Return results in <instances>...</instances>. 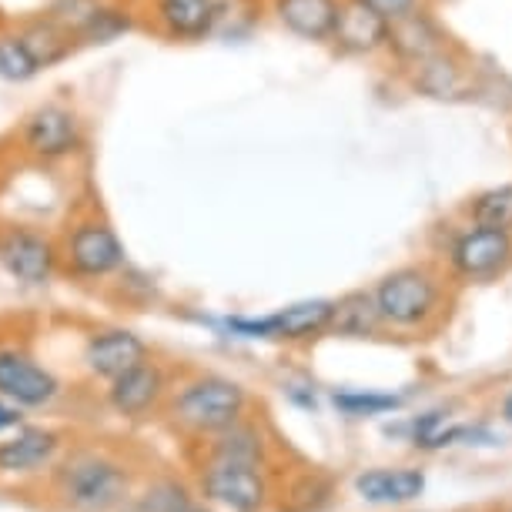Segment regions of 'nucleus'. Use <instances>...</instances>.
<instances>
[{
	"label": "nucleus",
	"mask_w": 512,
	"mask_h": 512,
	"mask_svg": "<svg viewBox=\"0 0 512 512\" xmlns=\"http://www.w3.org/2000/svg\"><path fill=\"white\" fill-rule=\"evenodd\" d=\"M141 462L124 446L98 436H74L37 476L0 489L31 512H121L134 506Z\"/></svg>",
	"instance_id": "obj_1"
},
{
	"label": "nucleus",
	"mask_w": 512,
	"mask_h": 512,
	"mask_svg": "<svg viewBox=\"0 0 512 512\" xmlns=\"http://www.w3.org/2000/svg\"><path fill=\"white\" fill-rule=\"evenodd\" d=\"M248 405L251 395L241 382L201 372L171 389L161 415H168V425L178 436L205 439L248 419Z\"/></svg>",
	"instance_id": "obj_2"
},
{
	"label": "nucleus",
	"mask_w": 512,
	"mask_h": 512,
	"mask_svg": "<svg viewBox=\"0 0 512 512\" xmlns=\"http://www.w3.org/2000/svg\"><path fill=\"white\" fill-rule=\"evenodd\" d=\"M385 328L429 332L446 315V282L432 265H402L372 288Z\"/></svg>",
	"instance_id": "obj_3"
},
{
	"label": "nucleus",
	"mask_w": 512,
	"mask_h": 512,
	"mask_svg": "<svg viewBox=\"0 0 512 512\" xmlns=\"http://www.w3.org/2000/svg\"><path fill=\"white\" fill-rule=\"evenodd\" d=\"M24 332H7L0 338V399H11L21 409H51L64 395V382L37 359Z\"/></svg>",
	"instance_id": "obj_4"
},
{
	"label": "nucleus",
	"mask_w": 512,
	"mask_h": 512,
	"mask_svg": "<svg viewBox=\"0 0 512 512\" xmlns=\"http://www.w3.org/2000/svg\"><path fill=\"white\" fill-rule=\"evenodd\" d=\"M61 272L77 282H98V278H111L124 268V245L111 221L98 215H88L74 221L61 238Z\"/></svg>",
	"instance_id": "obj_5"
},
{
	"label": "nucleus",
	"mask_w": 512,
	"mask_h": 512,
	"mask_svg": "<svg viewBox=\"0 0 512 512\" xmlns=\"http://www.w3.org/2000/svg\"><path fill=\"white\" fill-rule=\"evenodd\" d=\"M191 469H195L198 496L215 502L225 512H268V506H272V486H268L265 466L198 462Z\"/></svg>",
	"instance_id": "obj_6"
},
{
	"label": "nucleus",
	"mask_w": 512,
	"mask_h": 512,
	"mask_svg": "<svg viewBox=\"0 0 512 512\" xmlns=\"http://www.w3.org/2000/svg\"><path fill=\"white\" fill-rule=\"evenodd\" d=\"M449 272L462 285H482L496 282L512 268V231L489 228V225H469L449 241L446 251Z\"/></svg>",
	"instance_id": "obj_7"
},
{
	"label": "nucleus",
	"mask_w": 512,
	"mask_h": 512,
	"mask_svg": "<svg viewBox=\"0 0 512 512\" xmlns=\"http://www.w3.org/2000/svg\"><path fill=\"white\" fill-rule=\"evenodd\" d=\"M77 436L67 425H21L14 436L0 439V489L44 472Z\"/></svg>",
	"instance_id": "obj_8"
},
{
	"label": "nucleus",
	"mask_w": 512,
	"mask_h": 512,
	"mask_svg": "<svg viewBox=\"0 0 512 512\" xmlns=\"http://www.w3.org/2000/svg\"><path fill=\"white\" fill-rule=\"evenodd\" d=\"M0 268L21 285H44L61 268V248L41 228L0 221Z\"/></svg>",
	"instance_id": "obj_9"
},
{
	"label": "nucleus",
	"mask_w": 512,
	"mask_h": 512,
	"mask_svg": "<svg viewBox=\"0 0 512 512\" xmlns=\"http://www.w3.org/2000/svg\"><path fill=\"white\" fill-rule=\"evenodd\" d=\"M171 375L164 372L161 362H141L138 369L124 372L121 379H114L108 389H104V405L121 415L124 422H144L148 415L161 412L164 402L171 395Z\"/></svg>",
	"instance_id": "obj_10"
},
{
	"label": "nucleus",
	"mask_w": 512,
	"mask_h": 512,
	"mask_svg": "<svg viewBox=\"0 0 512 512\" xmlns=\"http://www.w3.org/2000/svg\"><path fill=\"white\" fill-rule=\"evenodd\" d=\"M151 359V349L141 335H134L131 328L111 325V328H94L84 338V352L81 362L88 369L91 379H98L104 385H111L114 379H121L124 372L138 369L141 362Z\"/></svg>",
	"instance_id": "obj_11"
},
{
	"label": "nucleus",
	"mask_w": 512,
	"mask_h": 512,
	"mask_svg": "<svg viewBox=\"0 0 512 512\" xmlns=\"http://www.w3.org/2000/svg\"><path fill=\"white\" fill-rule=\"evenodd\" d=\"M84 144L81 118L64 104H44L21 128V148L37 161H61Z\"/></svg>",
	"instance_id": "obj_12"
},
{
	"label": "nucleus",
	"mask_w": 512,
	"mask_h": 512,
	"mask_svg": "<svg viewBox=\"0 0 512 512\" xmlns=\"http://www.w3.org/2000/svg\"><path fill=\"white\" fill-rule=\"evenodd\" d=\"M446 47H452L446 27L439 24V17L429 11V7H415L412 14L399 17V21H389V44L385 51L395 57V64L402 71H412L429 57L442 54Z\"/></svg>",
	"instance_id": "obj_13"
},
{
	"label": "nucleus",
	"mask_w": 512,
	"mask_h": 512,
	"mask_svg": "<svg viewBox=\"0 0 512 512\" xmlns=\"http://www.w3.org/2000/svg\"><path fill=\"white\" fill-rule=\"evenodd\" d=\"M151 27L171 41H201L215 31L221 7L218 0H151Z\"/></svg>",
	"instance_id": "obj_14"
},
{
	"label": "nucleus",
	"mask_w": 512,
	"mask_h": 512,
	"mask_svg": "<svg viewBox=\"0 0 512 512\" xmlns=\"http://www.w3.org/2000/svg\"><path fill=\"white\" fill-rule=\"evenodd\" d=\"M332 44L342 54L352 57H372L385 51L389 44V21L365 7L362 0H342V14H338Z\"/></svg>",
	"instance_id": "obj_15"
},
{
	"label": "nucleus",
	"mask_w": 512,
	"mask_h": 512,
	"mask_svg": "<svg viewBox=\"0 0 512 512\" xmlns=\"http://www.w3.org/2000/svg\"><path fill=\"white\" fill-rule=\"evenodd\" d=\"M409 84L425 98H436V101H462L472 94V71L469 64L462 61L456 47H446L442 54L429 57L419 67H412Z\"/></svg>",
	"instance_id": "obj_16"
},
{
	"label": "nucleus",
	"mask_w": 512,
	"mask_h": 512,
	"mask_svg": "<svg viewBox=\"0 0 512 512\" xmlns=\"http://www.w3.org/2000/svg\"><path fill=\"white\" fill-rule=\"evenodd\" d=\"M265 318H268V342L302 345L332 332L335 302L332 298H308V302L285 305Z\"/></svg>",
	"instance_id": "obj_17"
},
{
	"label": "nucleus",
	"mask_w": 512,
	"mask_h": 512,
	"mask_svg": "<svg viewBox=\"0 0 512 512\" xmlns=\"http://www.w3.org/2000/svg\"><path fill=\"white\" fill-rule=\"evenodd\" d=\"M268 7L288 34L312 44L332 41L338 14H342V0H268Z\"/></svg>",
	"instance_id": "obj_18"
},
{
	"label": "nucleus",
	"mask_w": 512,
	"mask_h": 512,
	"mask_svg": "<svg viewBox=\"0 0 512 512\" xmlns=\"http://www.w3.org/2000/svg\"><path fill=\"white\" fill-rule=\"evenodd\" d=\"M355 492L372 506H405L425 492L422 469H365L355 476Z\"/></svg>",
	"instance_id": "obj_19"
},
{
	"label": "nucleus",
	"mask_w": 512,
	"mask_h": 512,
	"mask_svg": "<svg viewBox=\"0 0 512 512\" xmlns=\"http://www.w3.org/2000/svg\"><path fill=\"white\" fill-rule=\"evenodd\" d=\"M385 328L379 302L375 292H349L335 302V318H332V332L328 335H342V338H372Z\"/></svg>",
	"instance_id": "obj_20"
},
{
	"label": "nucleus",
	"mask_w": 512,
	"mask_h": 512,
	"mask_svg": "<svg viewBox=\"0 0 512 512\" xmlns=\"http://www.w3.org/2000/svg\"><path fill=\"white\" fill-rule=\"evenodd\" d=\"M17 34L24 37L27 51H31V57L37 61L41 71H47V67H54V64H61L64 57L71 54V47H74V34L67 31L64 24H57L51 14L27 21L24 27H17Z\"/></svg>",
	"instance_id": "obj_21"
},
{
	"label": "nucleus",
	"mask_w": 512,
	"mask_h": 512,
	"mask_svg": "<svg viewBox=\"0 0 512 512\" xmlns=\"http://www.w3.org/2000/svg\"><path fill=\"white\" fill-rule=\"evenodd\" d=\"M332 405L349 419H372V415L399 412L405 405V395L399 392H375V389H335Z\"/></svg>",
	"instance_id": "obj_22"
},
{
	"label": "nucleus",
	"mask_w": 512,
	"mask_h": 512,
	"mask_svg": "<svg viewBox=\"0 0 512 512\" xmlns=\"http://www.w3.org/2000/svg\"><path fill=\"white\" fill-rule=\"evenodd\" d=\"M466 211H469L472 225H489V228L512 231V181L479 191V195L469 201Z\"/></svg>",
	"instance_id": "obj_23"
},
{
	"label": "nucleus",
	"mask_w": 512,
	"mask_h": 512,
	"mask_svg": "<svg viewBox=\"0 0 512 512\" xmlns=\"http://www.w3.org/2000/svg\"><path fill=\"white\" fill-rule=\"evenodd\" d=\"M131 27H134L131 11L114 7V4H101L98 11L91 14V21L77 31V41L81 44H111V41H118L121 34H128Z\"/></svg>",
	"instance_id": "obj_24"
},
{
	"label": "nucleus",
	"mask_w": 512,
	"mask_h": 512,
	"mask_svg": "<svg viewBox=\"0 0 512 512\" xmlns=\"http://www.w3.org/2000/svg\"><path fill=\"white\" fill-rule=\"evenodd\" d=\"M41 71L37 61L27 51L24 37L17 31L0 34V77L4 81H31V77Z\"/></svg>",
	"instance_id": "obj_25"
},
{
	"label": "nucleus",
	"mask_w": 512,
	"mask_h": 512,
	"mask_svg": "<svg viewBox=\"0 0 512 512\" xmlns=\"http://www.w3.org/2000/svg\"><path fill=\"white\" fill-rule=\"evenodd\" d=\"M302 499H312V512H318L328 499H332V482L325 476H318V472H305L302 479H295L292 486H288V496H285L288 512H298Z\"/></svg>",
	"instance_id": "obj_26"
},
{
	"label": "nucleus",
	"mask_w": 512,
	"mask_h": 512,
	"mask_svg": "<svg viewBox=\"0 0 512 512\" xmlns=\"http://www.w3.org/2000/svg\"><path fill=\"white\" fill-rule=\"evenodd\" d=\"M365 7H372L375 14H382L385 21H399V17L412 14L415 7H422V0H362Z\"/></svg>",
	"instance_id": "obj_27"
},
{
	"label": "nucleus",
	"mask_w": 512,
	"mask_h": 512,
	"mask_svg": "<svg viewBox=\"0 0 512 512\" xmlns=\"http://www.w3.org/2000/svg\"><path fill=\"white\" fill-rule=\"evenodd\" d=\"M24 412L17 402L11 399H0V432H7V429H21L24 425Z\"/></svg>",
	"instance_id": "obj_28"
},
{
	"label": "nucleus",
	"mask_w": 512,
	"mask_h": 512,
	"mask_svg": "<svg viewBox=\"0 0 512 512\" xmlns=\"http://www.w3.org/2000/svg\"><path fill=\"white\" fill-rule=\"evenodd\" d=\"M288 399H292L295 405H302V409H318V399L312 389H292L288 392Z\"/></svg>",
	"instance_id": "obj_29"
},
{
	"label": "nucleus",
	"mask_w": 512,
	"mask_h": 512,
	"mask_svg": "<svg viewBox=\"0 0 512 512\" xmlns=\"http://www.w3.org/2000/svg\"><path fill=\"white\" fill-rule=\"evenodd\" d=\"M502 415H506V422H512V392L502 399Z\"/></svg>",
	"instance_id": "obj_30"
},
{
	"label": "nucleus",
	"mask_w": 512,
	"mask_h": 512,
	"mask_svg": "<svg viewBox=\"0 0 512 512\" xmlns=\"http://www.w3.org/2000/svg\"><path fill=\"white\" fill-rule=\"evenodd\" d=\"M181 512H211V509H208V506H201V502H195V499H191L188 506L181 509Z\"/></svg>",
	"instance_id": "obj_31"
},
{
	"label": "nucleus",
	"mask_w": 512,
	"mask_h": 512,
	"mask_svg": "<svg viewBox=\"0 0 512 512\" xmlns=\"http://www.w3.org/2000/svg\"><path fill=\"white\" fill-rule=\"evenodd\" d=\"M121 512H141V509H134V506H128V509H121Z\"/></svg>",
	"instance_id": "obj_32"
}]
</instances>
